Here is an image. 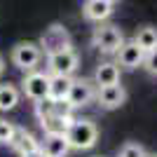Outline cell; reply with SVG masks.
<instances>
[{
    "instance_id": "1",
    "label": "cell",
    "mask_w": 157,
    "mask_h": 157,
    "mask_svg": "<svg viewBox=\"0 0 157 157\" xmlns=\"http://www.w3.org/2000/svg\"><path fill=\"white\" fill-rule=\"evenodd\" d=\"M66 138L73 150H89L98 141V129L92 120H73V124L66 131Z\"/></svg>"
},
{
    "instance_id": "2",
    "label": "cell",
    "mask_w": 157,
    "mask_h": 157,
    "mask_svg": "<svg viewBox=\"0 0 157 157\" xmlns=\"http://www.w3.org/2000/svg\"><path fill=\"white\" fill-rule=\"evenodd\" d=\"M12 63L24 73H31L38 68L40 59H42V47L40 42H31V40H24V42H17L12 47Z\"/></svg>"
},
{
    "instance_id": "3",
    "label": "cell",
    "mask_w": 157,
    "mask_h": 157,
    "mask_svg": "<svg viewBox=\"0 0 157 157\" xmlns=\"http://www.w3.org/2000/svg\"><path fill=\"white\" fill-rule=\"evenodd\" d=\"M124 42V35L117 26L113 24H101L98 28H94L92 33V45L96 49H101L103 54H115Z\"/></svg>"
},
{
    "instance_id": "4",
    "label": "cell",
    "mask_w": 157,
    "mask_h": 157,
    "mask_svg": "<svg viewBox=\"0 0 157 157\" xmlns=\"http://www.w3.org/2000/svg\"><path fill=\"white\" fill-rule=\"evenodd\" d=\"M78 66H80V56L73 47L47 54V73L49 75H73L78 71Z\"/></svg>"
},
{
    "instance_id": "5",
    "label": "cell",
    "mask_w": 157,
    "mask_h": 157,
    "mask_svg": "<svg viewBox=\"0 0 157 157\" xmlns=\"http://www.w3.org/2000/svg\"><path fill=\"white\" fill-rule=\"evenodd\" d=\"M40 47H42V54H54V52L66 49V47H73L68 28L61 26V24H52V26L40 35Z\"/></svg>"
},
{
    "instance_id": "6",
    "label": "cell",
    "mask_w": 157,
    "mask_h": 157,
    "mask_svg": "<svg viewBox=\"0 0 157 157\" xmlns=\"http://www.w3.org/2000/svg\"><path fill=\"white\" fill-rule=\"evenodd\" d=\"M21 92L26 94V98L31 101H40V98L49 96V73L31 71L24 75L21 80Z\"/></svg>"
},
{
    "instance_id": "7",
    "label": "cell",
    "mask_w": 157,
    "mask_h": 157,
    "mask_svg": "<svg viewBox=\"0 0 157 157\" xmlns=\"http://www.w3.org/2000/svg\"><path fill=\"white\" fill-rule=\"evenodd\" d=\"M94 98H96V85H94V80H85V78L73 80L71 92H68V101L73 103V108H75V110H78V108L89 105Z\"/></svg>"
},
{
    "instance_id": "8",
    "label": "cell",
    "mask_w": 157,
    "mask_h": 157,
    "mask_svg": "<svg viewBox=\"0 0 157 157\" xmlns=\"http://www.w3.org/2000/svg\"><path fill=\"white\" fill-rule=\"evenodd\" d=\"M127 101V89L122 85H108V87H96V103L103 110H115Z\"/></svg>"
},
{
    "instance_id": "9",
    "label": "cell",
    "mask_w": 157,
    "mask_h": 157,
    "mask_svg": "<svg viewBox=\"0 0 157 157\" xmlns=\"http://www.w3.org/2000/svg\"><path fill=\"white\" fill-rule=\"evenodd\" d=\"M115 56H117V66L134 71V68H138V66H143L145 52L136 45V40H129V42L124 40V42H122V47L115 52Z\"/></svg>"
},
{
    "instance_id": "10",
    "label": "cell",
    "mask_w": 157,
    "mask_h": 157,
    "mask_svg": "<svg viewBox=\"0 0 157 157\" xmlns=\"http://www.w3.org/2000/svg\"><path fill=\"white\" fill-rule=\"evenodd\" d=\"M40 150L47 157H66L73 150L66 134H45V138L40 141Z\"/></svg>"
},
{
    "instance_id": "11",
    "label": "cell",
    "mask_w": 157,
    "mask_h": 157,
    "mask_svg": "<svg viewBox=\"0 0 157 157\" xmlns=\"http://www.w3.org/2000/svg\"><path fill=\"white\" fill-rule=\"evenodd\" d=\"M12 148H14V152H17L19 157H28V155L40 152V141L33 136L31 131L17 129V136H14V141H12Z\"/></svg>"
},
{
    "instance_id": "12",
    "label": "cell",
    "mask_w": 157,
    "mask_h": 157,
    "mask_svg": "<svg viewBox=\"0 0 157 157\" xmlns=\"http://www.w3.org/2000/svg\"><path fill=\"white\" fill-rule=\"evenodd\" d=\"M82 14L89 21L103 24L105 19H110V14H113V2L110 0H87L85 7H82Z\"/></svg>"
},
{
    "instance_id": "13",
    "label": "cell",
    "mask_w": 157,
    "mask_h": 157,
    "mask_svg": "<svg viewBox=\"0 0 157 157\" xmlns=\"http://www.w3.org/2000/svg\"><path fill=\"white\" fill-rule=\"evenodd\" d=\"M92 80H94L96 87L117 85L120 82V66H117V61H103V63H98Z\"/></svg>"
},
{
    "instance_id": "14",
    "label": "cell",
    "mask_w": 157,
    "mask_h": 157,
    "mask_svg": "<svg viewBox=\"0 0 157 157\" xmlns=\"http://www.w3.org/2000/svg\"><path fill=\"white\" fill-rule=\"evenodd\" d=\"M73 85V75H49V98L59 101V98H68Z\"/></svg>"
},
{
    "instance_id": "15",
    "label": "cell",
    "mask_w": 157,
    "mask_h": 157,
    "mask_svg": "<svg viewBox=\"0 0 157 157\" xmlns=\"http://www.w3.org/2000/svg\"><path fill=\"white\" fill-rule=\"evenodd\" d=\"M19 98H21V92H19V87H17V85H10V82L0 85V110H2V113L17 108Z\"/></svg>"
},
{
    "instance_id": "16",
    "label": "cell",
    "mask_w": 157,
    "mask_h": 157,
    "mask_svg": "<svg viewBox=\"0 0 157 157\" xmlns=\"http://www.w3.org/2000/svg\"><path fill=\"white\" fill-rule=\"evenodd\" d=\"M134 40H136V45L141 47L143 52H152V49H157V28H152V26L138 28Z\"/></svg>"
},
{
    "instance_id": "17",
    "label": "cell",
    "mask_w": 157,
    "mask_h": 157,
    "mask_svg": "<svg viewBox=\"0 0 157 157\" xmlns=\"http://www.w3.org/2000/svg\"><path fill=\"white\" fill-rule=\"evenodd\" d=\"M73 120L75 117H59V115H52V117H47L45 122H40V127L45 129V134H66L68 127L73 124Z\"/></svg>"
},
{
    "instance_id": "18",
    "label": "cell",
    "mask_w": 157,
    "mask_h": 157,
    "mask_svg": "<svg viewBox=\"0 0 157 157\" xmlns=\"http://www.w3.org/2000/svg\"><path fill=\"white\" fill-rule=\"evenodd\" d=\"M54 115V98H40V101H35V117H38V122H45L47 117H52Z\"/></svg>"
},
{
    "instance_id": "19",
    "label": "cell",
    "mask_w": 157,
    "mask_h": 157,
    "mask_svg": "<svg viewBox=\"0 0 157 157\" xmlns=\"http://www.w3.org/2000/svg\"><path fill=\"white\" fill-rule=\"evenodd\" d=\"M17 129H19V127H14L12 122H7V120H0V143L12 145L14 136H17Z\"/></svg>"
},
{
    "instance_id": "20",
    "label": "cell",
    "mask_w": 157,
    "mask_h": 157,
    "mask_svg": "<svg viewBox=\"0 0 157 157\" xmlns=\"http://www.w3.org/2000/svg\"><path fill=\"white\" fill-rule=\"evenodd\" d=\"M73 103L68 98H59V101H54V115H59V117H73Z\"/></svg>"
},
{
    "instance_id": "21",
    "label": "cell",
    "mask_w": 157,
    "mask_h": 157,
    "mask_svg": "<svg viewBox=\"0 0 157 157\" xmlns=\"http://www.w3.org/2000/svg\"><path fill=\"white\" fill-rule=\"evenodd\" d=\"M148 152L143 150V145L138 143H124L122 150H120V157H145Z\"/></svg>"
},
{
    "instance_id": "22",
    "label": "cell",
    "mask_w": 157,
    "mask_h": 157,
    "mask_svg": "<svg viewBox=\"0 0 157 157\" xmlns=\"http://www.w3.org/2000/svg\"><path fill=\"white\" fill-rule=\"evenodd\" d=\"M143 68L152 75H157V49L152 52H145V59H143Z\"/></svg>"
},
{
    "instance_id": "23",
    "label": "cell",
    "mask_w": 157,
    "mask_h": 157,
    "mask_svg": "<svg viewBox=\"0 0 157 157\" xmlns=\"http://www.w3.org/2000/svg\"><path fill=\"white\" fill-rule=\"evenodd\" d=\"M5 73V61H2V56H0V75Z\"/></svg>"
},
{
    "instance_id": "24",
    "label": "cell",
    "mask_w": 157,
    "mask_h": 157,
    "mask_svg": "<svg viewBox=\"0 0 157 157\" xmlns=\"http://www.w3.org/2000/svg\"><path fill=\"white\" fill-rule=\"evenodd\" d=\"M28 157H47V155H45L42 150H40V152H35V155H28Z\"/></svg>"
},
{
    "instance_id": "25",
    "label": "cell",
    "mask_w": 157,
    "mask_h": 157,
    "mask_svg": "<svg viewBox=\"0 0 157 157\" xmlns=\"http://www.w3.org/2000/svg\"><path fill=\"white\" fill-rule=\"evenodd\" d=\"M145 157H157V155H145Z\"/></svg>"
},
{
    "instance_id": "26",
    "label": "cell",
    "mask_w": 157,
    "mask_h": 157,
    "mask_svg": "<svg viewBox=\"0 0 157 157\" xmlns=\"http://www.w3.org/2000/svg\"><path fill=\"white\" fill-rule=\"evenodd\" d=\"M110 2H117V0H110Z\"/></svg>"
}]
</instances>
